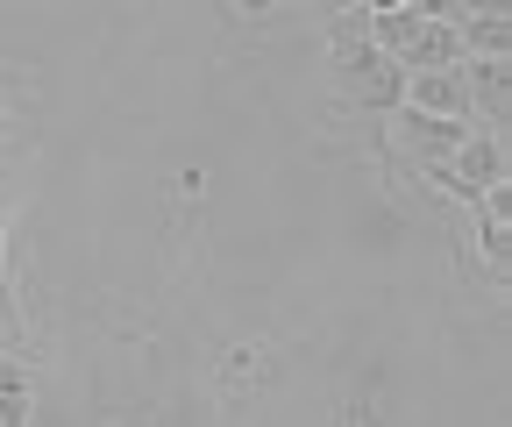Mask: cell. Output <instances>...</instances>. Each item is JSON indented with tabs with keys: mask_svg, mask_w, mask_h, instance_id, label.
I'll return each instance as SVG.
<instances>
[{
	"mask_svg": "<svg viewBox=\"0 0 512 427\" xmlns=\"http://www.w3.org/2000/svg\"><path fill=\"white\" fill-rule=\"evenodd\" d=\"M456 79H463L470 114L484 121V136H498L505 121H512V57H463Z\"/></svg>",
	"mask_w": 512,
	"mask_h": 427,
	"instance_id": "6da1fadb",
	"label": "cell"
},
{
	"mask_svg": "<svg viewBox=\"0 0 512 427\" xmlns=\"http://www.w3.org/2000/svg\"><path fill=\"white\" fill-rule=\"evenodd\" d=\"M448 178H456V200H484V193H498L505 186V150H498V136H484V129H470L463 136V150L448 157Z\"/></svg>",
	"mask_w": 512,
	"mask_h": 427,
	"instance_id": "7a4b0ae2",
	"label": "cell"
},
{
	"mask_svg": "<svg viewBox=\"0 0 512 427\" xmlns=\"http://www.w3.org/2000/svg\"><path fill=\"white\" fill-rule=\"evenodd\" d=\"M392 129H399V143L420 157V164H448V157H456L463 150V121H434V114H413V107H399L392 114Z\"/></svg>",
	"mask_w": 512,
	"mask_h": 427,
	"instance_id": "3957f363",
	"label": "cell"
},
{
	"mask_svg": "<svg viewBox=\"0 0 512 427\" xmlns=\"http://www.w3.org/2000/svg\"><path fill=\"white\" fill-rule=\"evenodd\" d=\"M399 107L434 114V121H463V129H470V100H463V79H456V72H406Z\"/></svg>",
	"mask_w": 512,
	"mask_h": 427,
	"instance_id": "277c9868",
	"label": "cell"
},
{
	"mask_svg": "<svg viewBox=\"0 0 512 427\" xmlns=\"http://www.w3.org/2000/svg\"><path fill=\"white\" fill-rule=\"evenodd\" d=\"M463 57H512V15L505 8H456Z\"/></svg>",
	"mask_w": 512,
	"mask_h": 427,
	"instance_id": "5b68a950",
	"label": "cell"
},
{
	"mask_svg": "<svg viewBox=\"0 0 512 427\" xmlns=\"http://www.w3.org/2000/svg\"><path fill=\"white\" fill-rule=\"evenodd\" d=\"M0 427H36V385L22 356H0Z\"/></svg>",
	"mask_w": 512,
	"mask_h": 427,
	"instance_id": "8992f818",
	"label": "cell"
},
{
	"mask_svg": "<svg viewBox=\"0 0 512 427\" xmlns=\"http://www.w3.org/2000/svg\"><path fill=\"white\" fill-rule=\"evenodd\" d=\"M477 250H484V264L505 278V257H512V221H498V214H484V207H477Z\"/></svg>",
	"mask_w": 512,
	"mask_h": 427,
	"instance_id": "52a82bcc",
	"label": "cell"
},
{
	"mask_svg": "<svg viewBox=\"0 0 512 427\" xmlns=\"http://www.w3.org/2000/svg\"><path fill=\"white\" fill-rule=\"evenodd\" d=\"M15 342H22V328H15L8 314H0V356H15Z\"/></svg>",
	"mask_w": 512,
	"mask_h": 427,
	"instance_id": "ba28073f",
	"label": "cell"
}]
</instances>
